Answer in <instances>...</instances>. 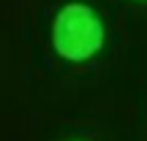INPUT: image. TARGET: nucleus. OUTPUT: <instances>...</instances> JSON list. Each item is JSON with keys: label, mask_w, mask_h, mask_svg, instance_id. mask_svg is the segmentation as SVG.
I'll return each mask as SVG.
<instances>
[{"label": "nucleus", "mask_w": 147, "mask_h": 141, "mask_svg": "<svg viewBox=\"0 0 147 141\" xmlns=\"http://www.w3.org/2000/svg\"><path fill=\"white\" fill-rule=\"evenodd\" d=\"M52 43L60 57L71 60V63L90 60L104 46V25L90 5L71 3L60 8L57 19H55Z\"/></svg>", "instance_id": "f257e3e1"}]
</instances>
